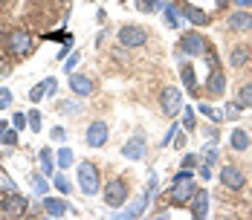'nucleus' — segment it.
<instances>
[{
    "label": "nucleus",
    "mask_w": 252,
    "mask_h": 220,
    "mask_svg": "<svg viewBox=\"0 0 252 220\" xmlns=\"http://www.w3.org/2000/svg\"><path fill=\"white\" fill-rule=\"evenodd\" d=\"M78 189H81V194H96L99 191V168L93 165V162H78Z\"/></svg>",
    "instance_id": "f257e3e1"
},
{
    "label": "nucleus",
    "mask_w": 252,
    "mask_h": 220,
    "mask_svg": "<svg viewBox=\"0 0 252 220\" xmlns=\"http://www.w3.org/2000/svg\"><path fill=\"white\" fill-rule=\"evenodd\" d=\"M127 183L122 180V177H116V180H110L107 186H104V203L110 206V209H122L127 203Z\"/></svg>",
    "instance_id": "f03ea898"
},
{
    "label": "nucleus",
    "mask_w": 252,
    "mask_h": 220,
    "mask_svg": "<svg viewBox=\"0 0 252 220\" xmlns=\"http://www.w3.org/2000/svg\"><path fill=\"white\" fill-rule=\"evenodd\" d=\"M180 49H183V55H191V58H206L209 55V44H206V38L200 32H186L180 38Z\"/></svg>",
    "instance_id": "7ed1b4c3"
},
{
    "label": "nucleus",
    "mask_w": 252,
    "mask_h": 220,
    "mask_svg": "<svg viewBox=\"0 0 252 220\" xmlns=\"http://www.w3.org/2000/svg\"><path fill=\"white\" fill-rule=\"evenodd\" d=\"M6 49H9V55H15V58L29 55V49H32V35H29L26 29H15V32H9V38H6Z\"/></svg>",
    "instance_id": "20e7f679"
},
{
    "label": "nucleus",
    "mask_w": 252,
    "mask_h": 220,
    "mask_svg": "<svg viewBox=\"0 0 252 220\" xmlns=\"http://www.w3.org/2000/svg\"><path fill=\"white\" fill-rule=\"evenodd\" d=\"M148 41V29L145 26H133V24H127L119 29V44L122 47H130V49H136V47H142Z\"/></svg>",
    "instance_id": "39448f33"
},
{
    "label": "nucleus",
    "mask_w": 252,
    "mask_h": 220,
    "mask_svg": "<svg viewBox=\"0 0 252 220\" xmlns=\"http://www.w3.org/2000/svg\"><path fill=\"white\" fill-rule=\"evenodd\" d=\"M159 110L165 116H177L183 110V93L177 87H162V93H159Z\"/></svg>",
    "instance_id": "423d86ee"
},
{
    "label": "nucleus",
    "mask_w": 252,
    "mask_h": 220,
    "mask_svg": "<svg viewBox=\"0 0 252 220\" xmlns=\"http://www.w3.org/2000/svg\"><path fill=\"white\" fill-rule=\"evenodd\" d=\"M194 191H197V186L191 180H180V183L171 186V191H168V203L171 206H189V200L194 197Z\"/></svg>",
    "instance_id": "0eeeda50"
},
{
    "label": "nucleus",
    "mask_w": 252,
    "mask_h": 220,
    "mask_svg": "<svg viewBox=\"0 0 252 220\" xmlns=\"http://www.w3.org/2000/svg\"><path fill=\"white\" fill-rule=\"evenodd\" d=\"M220 183H223L226 189H232V191H241V189L247 186V177H244V171H241L238 165H223V168H220Z\"/></svg>",
    "instance_id": "6e6552de"
},
{
    "label": "nucleus",
    "mask_w": 252,
    "mask_h": 220,
    "mask_svg": "<svg viewBox=\"0 0 252 220\" xmlns=\"http://www.w3.org/2000/svg\"><path fill=\"white\" fill-rule=\"evenodd\" d=\"M26 212V197L21 191H9V194L3 197V215H9V218H21Z\"/></svg>",
    "instance_id": "1a4fd4ad"
},
{
    "label": "nucleus",
    "mask_w": 252,
    "mask_h": 220,
    "mask_svg": "<svg viewBox=\"0 0 252 220\" xmlns=\"http://www.w3.org/2000/svg\"><path fill=\"white\" fill-rule=\"evenodd\" d=\"M107 136H110V130H107V125L104 122H90L87 125V130H84V139H87V145L90 148H104Z\"/></svg>",
    "instance_id": "9d476101"
},
{
    "label": "nucleus",
    "mask_w": 252,
    "mask_h": 220,
    "mask_svg": "<svg viewBox=\"0 0 252 220\" xmlns=\"http://www.w3.org/2000/svg\"><path fill=\"white\" fill-rule=\"evenodd\" d=\"M41 209H44L50 218H64V215H70V212H73V209H70V203H67V200H58V197H44Z\"/></svg>",
    "instance_id": "9b49d317"
},
{
    "label": "nucleus",
    "mask_w": 252,
    "mask_h": 220,
    "mask_svg": "<svg viewBox=\"0 0 252 220\" xmlns=\"http://www.w3.org/2000/svg\"><path fill=\"white\" fill-rule=\"evenodd\" d=\"M189 206H191V215H194L197 220H203L206 215H209V191H206V189H197L194 197L189 200Z\"/></svg>",
    "instance_id": "f8f14e48"
},
{
    "label": "nucleus",
    "mask_w": 252,
    "mask_h": 220,
    "mask_svg": "<svg viewBox=\"0 0 252 220\" xmlns=\"http://www.w3.org/2000/svg\"><path fill=\"white\" fill-rule=\"evenodd\" d=\"M70 87H73V93L76 96H90L93 90H96V84H93V78L84 73H73L70 75Z\"/></svg>",
    "instance_id": "ddd939ff"
},
{
    "label": "nucleus",
    "mask_w": 252,
    "mask_h": 220,
    "mask_svg": "<svg viewBox=\"0 0 252 220\" xmlns=\"http://www.w3.org/2000/svg\"><path fill=\"white\" fill-rule=\"evenodd\" d=\"M226 26L232 32H252V15L250 12H232Z\"/></svg>",
    "instance_id": "4468645a"
},
{
    "label": "nucleus",
    "mask_w": 252,
    "mask_h": 220,
    "mask_svg": "<svg viewBox=\"0 0 252 220\" xmlns=\"http://www.w3.org/2000/svg\"><path fill=\"white\" fill-rule=\"evenodd\" d=\"M206 90L212 93V96H223V90H226V75H223V70H212V75L206 78Z\"/></svg>",
    "instance_id": "2eb2a0df"
},
{
    "label": "nucleus",
    "mask_w": 252,
    "mask_h": 220,
    "mask_svg": "<svg viewBox=\"0 0 252 220\" xmlns=\"http://www.w3.org/2000/svg\"><path fill=\"white\" fill-rule=\"evenodd\" d=\"M122 154H125L127 159H145V139H142V136L127 139L125 148H122Z\"/></svg>",
    "instance_id": "dca6fc26"
},
{
    "label": "nucleus",
    "mask_w": 252,
    "mask_h": 220,
    "mask_svg": "<svg viewBox=\"0 0 252 220\" xmlns=\"http://www.w3.org/2000/svg\"><path fill=\"white\" fill-rule=\"evenodd\" d=\"M180 12H183V15H186L194 26H209V21H212V18H209V12H203V9H197V6H183Z\"/></svg>",
    "instance_id": "f3484780"
},
{
    "label": "nucleus",
    "mask_w": 252,
    "mask_h": 220,
    "mask_svg": "<svg viewBox=\"0 0 252 220\" xmlns=\"http://www.w3.org/2000/svg\"><path fill=\"white\" fill-rule=\"evenodd\" d=\"M229 145L235 148V151H247V148L252 145V139H250V133H247L244 127H235V130L229 133Z\"/></svg>",
    "instance_id": "a211bd4d"
},
{
    "label": "nucleus",
    "mask_w": 252,
    "mask_h": 220,
    "mask_svg": "<svg viewBox=\"0 0 252 220\" xmlns=\"http://www.w3.org/2000/svg\"><path fill=\"white\" fill-rule=\"evenodd\" d=\"M235 101H238V107H241V110H247V107H252V81H247V84H241V90H238V96H235Z\"/></svg>",
    "instance_id": "6ab92c4d"
},
{
    "label": "nucleus",
    "mask_w": 252,
    "mask_h": 220,
    "mask_svg": "<svg viewBox=\"0 0 252 220\" xmlns=\"http://www.w3.org/2000/svg\"><path fill=\"white\" fill-rule=\"evenodd\" d=\"M250 61V49L247 47H235L229 52V67H244Z\"/></svg>",
    "instance_id": "aec40b11"
},
{
    "label": "nucleus",
    "mask_w": 252,
    "mask_h": 220,
    "mask_svg": "<svg viewBox=\"0 0 252 220\" xmlns=\"http://www.w3.org/2000/svg\"><path fill=\"white\" fill-rule=\"evenodd\" d=\"M180 75H183V84H186V90H189V93H194V90H197V78H194L191 64H183V67H180Z\"/></svg>",
    "instance_id": "412c9836"
},
{
    "label": "nucleus",
    "mask_w": 252,
    "mask_h": 220,
    "mask_svg": "<svg viewBox=\"0 0 252 220\" xmlns=\"http://www.w3.org/2000/svg\"><path fill=\"white\" fill-rule=\"evenodd\" d=\"M58 165L61 168H67V165H73V151L64 145V148H58Z\"/></svg>",
    "instance_id": "4be33fe9"
},
{
    "label": "nucleus",
    "mask_w": 252,
    "mask_h": 220,
    "mask_svg": "<svg viewBox=\"0 0 252 220\" xmlns=\"http://www.w3.org/2000/svg\"><path fill=\"white\" fill-rule=\"evenodd\" d=\"M55 189H58L61 194H70V191H73V186H70V180H67L64 174H55Z\"/></svg>",
    "instance_id": "5701e85b"
},
{
    "label": "nucleus",
    "mask_w": 252,
    "mask_h": 220,
    "mask_svg": "<svg viewBox=\"0 0 252 220\" xmlns=\"http://www.w3.org/2000/svg\"><path fill=\"white\" fill-rule=\"evenodd\" d=\"M200 113H203V116H209L212 122H220V119H223V116H220V110H215V107H212V104H206V101L200 104Z\"/></svg>",
    "instance_id": "b1692460"
},
{
    "label": "nucleus",
    "mask_w": 252,
    "mask_h": 220,
    "mask_svg": "<svg viewBox=\"0 0 252 220\" xmlns=\"http://www.w3.org/2000/svg\"><path fill=\"white\" fill-rule=\"evenodd\" d=\"M32 186H35V194H41V197L50 191V183H47L44 177H32Z\"/></svg>",
    "instance_id": "393cba45"
},
{
    "label": "nucleus",
    "mask_w": 252,
    "mask_h": 220,
    "mask_svg": "<svg viewBox=\"0 0 252 220\" xmlns=\"http://www.w3.org/2000/svg\"><path fill=\"white\" fill-rule=\"evenodd\" d=\"M0 142H3V145H9V148H15V145H18V127L6 130V133L0 136Z\"/></svg>",
    "instance_id": "a878e982"
},
{
    "label": "nucleus",
    "mask_w": 252,
    "mask_h": 220,
    "mask_svg": "<svg viewBox=\"0 0 252 220\" xmlns=\"http://www.w3.org/2000/svg\"><path fill=\"white\" fill-rule=\"evenodd\" d=\"M177 15H180V9L174 3H165V21H168V26H177Z\"/></svg>",
    "instance_id": "bb28decb"
},
{
    "label": "nucleus",
    "mask_w": 252,
    "mask_h": 220,
    "mask_svg": "<svg viewBox=\"0 0 252 220\" xmlns=\"http://www.w3.org/2000/svg\"><path fill=\"white\" fill-rule=\"evenodd\" d=\"M41 168H44V174H52V154L47 148L41 151Z\"/></svg>",
    "instance_id": "cd10ccee"
},
{
    "label": "nucleus",
    "mask_w": 252,
    "mask_h": 220,
    "mask_svg": "<svg viewBox=\"0 0 252 220\" xmlns=\"http://www.w3.org/2000/svg\"><path fill=\"white\" fill-rule=\"evenodd\" d=\"M44 93H47V84L41 81V84H35V87L29 90V98H32V101H41V98H44Z\"/></svg>",
    "instance_id": "c85d7f7f"
},
{
    "label": "nucleus",
    "mask_w": 252,
    "mask_h": 220,
    "mask_svg": "<svg viewBox=\"0 0 252 220\" xmlns=\"http://www.w3.org/2000/svg\"><path fill=\"white\" fill-rule=\"evenodd\" d=\"M26 119H29V127H32V130H41V113H38V110H29Z\"/></svg>",
    "instance_id": "c756f323"
},
{
    "label": "nucleus",
    "mask_w": 252,
    "mask_h": 220,
    "mask_svg": "<svg viewBox=\"0 0 252 220\" xmlns=\"http://www.w3.org/2000/svg\"><path fill=\"white\" fill-rule=\"evenodd\" d=\"M12 104V90L9 87H0V110H6Z\"/></svg>",
    "instance_id": "7c9ffc66"
},
{
    "label": "nucleus",
    "mask_w": 252,
    "mask_h": 220,
    "mask_svg": "<svg viewBox=\"0 0 252 220\" xmlns=\"http://www.w3.org/2000/svg\"><path fill=\"white\" fill-rule=\"evenodd\" d=\"M26 125H29V119H26V113H21V110H18V113L12 116V127H18V130H24Z\"/></svg>",
    "instance_id": "2f4dec72"
},
{
    "label": "nucleus",
    "mask_w": 252,
    "mask_h": 220,
    "mask_svg": "<svg viewBox=\"0 0 252 220\" xmlns=\"http://www.w3.org/2000/svg\"><path fill=\"white\" fill-rule=\"evenodd\" d=\"M136 9L139 12H154L157 9V0H136Z\"/></svg>",
    "instance_id": "473e14b6"
},
{
    "label": "nucleus",
    "mask_w": 252,
    "mask_h": 220,
    "mask_svg": "<svg viewBox=\"0 0 252 220\" xmlns=\"http://www.w3.org/2000/svg\"><path fill=\"white\" fill-rule=\"evenodd\" d=\"M203 159H206V162H209V165H212V162H218V148H206V151H203Z\"/></svg>",
    "instance_id": "72a5a7b5"
},
{
    "label": "nucleus",
    "mask_w": 252,
    "mask_h": 220,
    "mask_svg": "<svg viewBox=\"0 0 252 220\" xmlns=\"http://www.w3.org/2000/svg\"><path fill=\"white\" fill-rule=\"evenodd\" d=\"M197 174H200L203 180H212V165H209V162H200V165H197Z\"/></svg>",
    "instance_id": "f704fd0d"
},
{
    "label": "nucleus",
    "mask_w": 252,
    "mask_h": 220,
    "mask_svg": "<svg viewBox=\"0 0 252 220\" xmlns=\"http://www.w3.org/2000/svg\"><path fill=\"white\" fill-rule=\"evenodd\" d=\"M238 113H241L238 101H232V104H226V116H229V119H238Z\"/></svg>",
    "instance_id": "c9c22d12"
},
{
    "label": "nucleus",
    "mask_w": 252,
    "mask_h": 220,
    "mask_svg": "<svg viewBox=\"0 0 252 220\" xmlns=\"http://www.w3.org/2000/svg\"><path fill=\"white\" fill-rule=\"evenodd\" d=\"M183 165H186V168H194V165H197V157H194V154H186V157H183Z\"/></svg>",
    "instance_id": "e433bc0d"
},
{
    "label": "nucleus",
    "mask_w": 252,
    "mask_h": 220,
    "mask_svg": "<svg viewBox=\"0 0 252 220\" xmlns=\"http://www.w3.org/2000/svg\"><path fill=\"white\" fill-rule=\"evenodd\" d=\"M186 130H194V113L186 107Z\"/></svg>",
    "instance_id": "4c0bfd02"
},
{
    "label": "nucleus",
    "mask_w": 252,
    "mask_h": 220,
    "mask_svg": "<svg viewBox=\"0 0 252 220\" xmlns=\"http://www.w3.org/2000/svg\"><path fill=\"white\" fill-rule=\"evenodd\" d=\"M78 64V55H70V58H67V61H64V70H67V73H70V70H73V67H76Z\"/></svg>",
    "instance_id": "58836bf2"
},
{
    "label": "nucleus",
    "mask_w": 252,
    "mask_h": 220,
    "mask_svg": "<svg viewBox=\"0 0 252 220\" xmlns=\"http://www.w3.org/2000/svg\"><path fill=\"white\" fill-rule=\"evenodd\" d=\"M174 136H177V125H171V127H168V133H165V139H162V145H168Z\"/></svg>",
    "instance_id": "ea45409f"
},
{
    "label": "nucleus",
    "mask_w": 252,
    "mask_h": 220,
    "mask_svg": "<svg viewBox=\"0 0 252 220\" xmlns=\"http://www.w3.org/2000/svg\"><path fill=\"white\" fill-rule=\"evenodd\" d=\"M52 139H55V142H61V139H64V127H52V133H50Z\"/></svg>",
    "instance_id": "a19ab883"
},
{
    "label": "nucleus",
    "mask_w": 252,
    "mask_h": 220,
    "mask_svg": "<svg viewBox=\"0 0 252 220\" xmlns=\"http://www.w3.org/2000/svg\"><path fill=\"white\" fill-rule=\"evenodd\" d=\"M44 84H47V93H55V78H47Z\"/></svg>",
    "instance_id": "79ce46f5"
},
{
    "label": "nucleus",
    "mask_w": 252,
    "mask_h": 220,
    "mask_svg": "<svg viewBox=\"0 0 252 220\" xmlns=\"http://www.w3.org/2000/svg\"><path fill=\"white\" fill-rule=\"evenodd\" d=\"M232 3H235V6H244V9H250L252 6V0H232Z\"/></svg>",
    "instance_id": "37998d69"
},
{
    "label": "nucleus",
    "mask_w": 252,
    "mask_h": 220,
    "mask_svg": "<svg viewBox=\"0 0 252 220\" xmlns=\"http://www.w3.org/2000/svg\"><path fill=\"white\" fill-rule=\"evenodd\" d=\"M177 148H186V133H177Z\"/></svg>",
    "instance_id": "c03bdc74"
},
{
    "label": "nucleus",
    "mask_w": 252,
    "mask_h": 220,
    "mask_svg": "<svg viewBox=\"0 0 252 220\" xmlns=\"http://www.w3.org/2000/svg\"><path fill=\"white\" fill-rule=\"evenodd\" d=\"M6 125H9V122H3V119H0V136H3V133H6V130H9V127H6Z\"/></svg>",
    "instance_id": "a18cd8bd"
},
{
    "label": "nucleus",
    "mask_w": 252,
    "mask_h": 220,
    "mask_svg": "<svg viewBox=\"0 0 252 220\" xmlns=\"http://www.w3.org/2000/svg\"><path fill=\"white\" fill-rule=\"evenodd\" d=\"M3 75H6V64H3V61H0V78H3Z\"/></svg>",
    "instance_id": "49530a36"
},
{
    "label": "nucleus",
    "mask_w": 252,
    "mask_h": 220,
    "mask_svg": "<svg viewBox=\"0 0 252 220\" xmlns=\"http://www.w3.org/2000/svg\"><path fill=\"white\" fill-rule=\"evenodd\" d=\"M229 0H218V6H220V9H223V6H226Z\"/></svg>",
    "instance_id": "de8ad7c7"
},
{
    "label": "nucleus",
    "mask_w": 252,
    "mask_h": 220,
    "mask_svg": "<svg viewBox=\"0 0 252 220\" xmlns=\"http://www.w3.org/2000/svg\"><path fill=\"white\" fill-rule=\"evenodd\" d=\"M0 212H3V200H0Z\"/></svg>",
    "instance_id": "09e8293b"
}]
</instances>
